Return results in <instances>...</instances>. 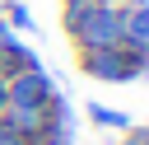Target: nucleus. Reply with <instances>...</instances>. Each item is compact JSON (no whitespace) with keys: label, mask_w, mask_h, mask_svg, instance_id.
I'll use <instances>...</instances> for the list:
<instances>
[{"label":"nucleus","mask_w":149,"mask_h":145,"mask_svg":"<svg viewBox=\"0 0 149 145\" xmlns=\"http://www.w3.org/2000/svg\"><path fill=\"white\" fill-rule=\"evenodd\" d=\"M121 14L112 0H65V33L79 51H102L121 42Z\"/></svg>","instance_id":"f257e3e1"},{"label":"nucleus","mask_w":149,"mask_h":145,"mask_svg":"<svg viewBox=\"0 0 149 145\" xmlns=\"http://www.w3.org/2000/svg\"><path fill=\"white\" fill-rule=\"evenodd\" d=\"M79 70L98 84H130V80H140V51L126 42L102 47V51H79Z\"/></svg>","instance_id":"f03ea898"},{"label":"nucleus","mask_w":149,"mask_h":145,"mask_svg":"<svg viewBox=\"0 0 149 145\" xmlns=\"http://www.w3.org/2000/svg\"><path fill=\"white\" fill-rule=\"evenodd\" d=\"M5 94H9V103L14 108H37V112H47L61 94H56V84H51V75L42 70V65H33V70H23V75H14V80H5Z\"/></svg>","instance_id":"7ed1b4c3"},{"label":"nucleus","mask_w":149,"mask_h":145,"mask_svg":"<svg viewBox=\"0 0 149 145\" xmlns=\"http://www.w3.org/2000/svg\"><path fill=\"white\" fill-rule=\"evenodd\" d=\"M33 65H37V56H33V51L14 37V28L0 19V75L14 80V75H23V70H33Z\"/></svg>","instance_id":"20e7f679"},{"label":"nucleus","mask_w":149,"mask_h":145,"mask_svg":"<svg viewBox=\"0 0 149 145\" xmlns=\"http://www.w3.org/2000/svg\"><path fill=\"white\" fill-rule=\"evenodd\" d=\"M121 42H126V47H135V51H144V47H149V0L126 5V14H121Z\"/></svg>","instance_id":"39448f33"},{"label":"nucleus","mask_w":149,"mask_h":145,"mask_svg":"<svg viewBox=\"0 0 149 145\" xmlns=\"http://www.w3.org/2000/svg\"><path fill=\"white\" fill-rule=\"evenodd\" d=\"M88 122L93 126H112V131H126V126H135L121 108H107V103H88Z\"/></svg>","instance_id":"423d86ee"},{"label":"nucleus","mask_w":149,"mask_h":145,"mask_svg":"<svg viewBox=\"0 0 149 145\" xmlns=\"http://www.w3.org/2000/svg\"><path fill=\"white\" fill-rule=\"evenodd\" d=\"M5 14H9V28H33V14H28V5H23V0H9V5H5Z\"/></svg>","instance_id":"0eeeda50"},{"label":"nucleus","mask_w":149,"mask_h":145,"mask_svg":"<svg viewBox=\"0 0 149 145\" xmlns=\"http://www.w3.org/2000/svg\"><path fill=\"white\" fill-rule=\"evenodd\" d=\"M140 80H144V84H149V47H144V51H140Z\"/></svg>","instance_id":"6e6552de"},{"label":"nucleus","mask_w":149,"mask_h":145,"mask_svg":"<svg viewBox=\"0 0 149 145\" xmlns=\"http://www.w3.org/2000/svg\"><path fill=\"white\" fill-rule=\"evenodd\" d=\"M5 103H9V94H5V75H0V112H5Z\"/></svg>","instance_id":"1a4fd4ad"}]
</instances>
